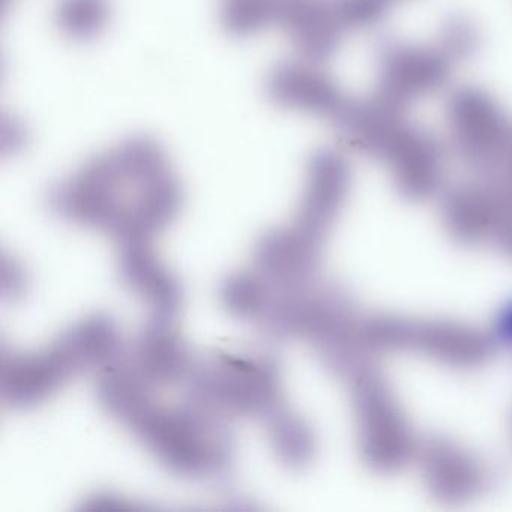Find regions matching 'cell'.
Listing matches in <instances>:
<instances>
[{"label": "cell", "instance_id": "5", "mask_svg": "<svg viewBox=\"0 0 512 512\" xmlns=\"http://www.w3.org/2000/svg\"><path fill=\"white\" fill-rule=\"evenodd\" d=\"M118 265L125 286L145 299L154 316L173 319L181 307V286L149 241L121 242Z\"/></svg>", "mask_w": 512, "mask_h": 512}, {"label": "cell", "instance_id": "7", "mask_svg": "<svg viewBox=\"0 0 512 512\" xmlns=\"http://www.w3.org/2000/svg\"><path fill=\"white\" fill-rule=\"evenodd\" d=\"M77 370L107 368L118 362L122 353V335L107 316L88 317L71 326L58 338Z\"/></svg>", "mask_w": 512, "mask_h": 512}, {"label": "cell", "instance_id": "4", "mask_svg": "<svg viewBox=\"0 0 512 512\" xmlns=\"http://www.w3.org/2000/svg\"><path fill=\"white\" fill-rule=\"evenodd\" d=\"M131 367L151 386H172L187 382L194 362L172 319L152 316L134 343Z\"/></svg>", "mask_w": 512, "mask_h": 512}, {"label": "cell", "instance_id": "10", "mask_svg": "<svg viewBox=\"0 0 512 512\" xmlns=\"http://www.w3.org/2000/svg\"><path fill=\"white\" fill-rule=\"evenodd\" d=\"M269 442L278 460L287 466H301L310 457L311 437L304 422L286 407L266 418Z\"/></svg>", "mask_w": 512, "mask_h": 512}, {"label": "cell", "instance_id": "9", "mask_svg": "<svg viewBox=\"0 0 512 512\" xmlns=\"http://www.w3.org/2000/svg\"><path fill=\"white\" fill-rule=\"evenodd\" d=\"M274 296L272 284L257 269L230 274L220 287L221 304L242 320H262Z\"/></svg>", "mask_w": 512, "mask_h": 512}, {"label": "cell", "instance_id": "6", "mask_svg": "<svg viewBox=\"0 0 512 512\" xmlns=\"http://www.w3.org/2000/svg\"><path fill=\"white\" fill-rule=\"evenodd\" d=\"M310 230L296 226L275 229L260 236L254 247L257 271L275 287L293 286L310 266Z\"/></svg>", "mask_w": 512, "mask_h": 512}, {"label": "cell", "instance_id": "2", "mask_svg": "<svg viewBox=\"0 0 512 512\" xmlns=\"http://www.w3.org/2000/svg\"><path fill=\"white\" fill-rule=\"evenodd\" d=\"M190 398L223 416L269 418L283 404L280 370L266 355L215 356L194 364Z\"/></svg>", "mask_w": 512, "mask_h": 512}, {"label": "cell", "instance_id": "8", "mask_svg": "<svg viewBox=\"0 0 512 512\" xmlns=\"http://www.w3.org/2000/svg\"><path fill=\"white\" fill-rule=\"evenodd\" d=\"M97 398L112 418L128 428L155 403L151 385L134 370L118 362L104 368L97 383Z\"/></svg>", "mask_w": 512, "mask_h": 512}, {"label": "cell", "instance_id": "3", "mask_svg": "<svg viewBox=\"0 0 512 512\" xmlns=\"http://www.w3.org/2000/svg\"><path fill=\"white\" fill-rule=\"evenodd\" d=\"M79 373L58 341L35 353H4L0 389L13 407L38 406Z\"/></svg>", "mask_w": 512, "mask_h": 512}, {"label": "cell", "instance_id": "1", "mask_svg": "<svg viewBox=\"0 0 512 512\" xmlns=\"http://www.w3.org/2000/svg\"><path fill=\"white\" fill-rule=\"evenodd\" d=\"M130 428L173 473L217 479L232 469L235 442L224 416L191 398L172 407L154 403Z\"/></svg>", "mask_w": 512, "mask_h": 512}]
</instances>
